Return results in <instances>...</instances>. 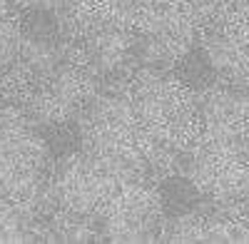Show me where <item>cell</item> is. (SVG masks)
I'll use <instances>...</instances> for the list:
<instances>
[{
  "label": "cell",
  "mask_w": 249,
  "mask_h": 244,
  "mask_svg": "<svg viewBox=\"0 0 249 244\" xmlns=\"http://www.w3.org/2000/svg\"><path fill=\"white\" fill-rule=\"evenodd\" d=\"M10 5V0H0V72H5L15 63L20 37H23V30H20Z\"/></svg>",
  "instance_id": "obj_12"
},
{
  "label": "cell",
  "mask_w": 249,
  "mask_h": 244,
  "mask_svg": "<svg viewBox=\"0 0 249 244\" xmlns=\"http://www.w3.org/2000/svg\"><path fill=\"white\" fill-rule=\"evenodd\" d=\"M77 135L82 150L135 174H140L160 150L124 90L97 92L77 115Z\"/></svg>",
  "instance_id": "obj_3"
},
{
  "label": "cell",
  "mask_w": 249,
  "mask_h": 244,
  "mask_svg": "<svg viewBox=\"0 0 249 244\" xmlns=\"http://www.w3.org/2000/svg\"><path fill=\"white\" fill-rule=\"evenodd\" d=\"M249 135L204 127L190 147L187 179L210 202L219 205L230 217H242L249 209Z\"/></svg>",
  "instance_id": "obj_4"
},
{
  "label": "cell",
  "mask_w": 249,
  "mask_h": 244,
  "mask_svg": "<svg viewBox=\"0 0 249 244\" xmlns=\"http://www.w3.org/2000/svg\"><path fill=\"white\" fill-rule=\"evenodd\" d=\"M202 57L224 85L249 90V5L239 0H210L199 33Z\"/></svg>",
  "instance_id": "obj_6"
},
{
  "label": "cell",
  "mask_w": 249,
  "mask_h": 244,
  "mask_svg": "<svg viewBox=\"0 0 249 244\" xmlns=\"http://www.w3.org/2000/svg\"><path fill=\"white\" fill-rule=\"evenodd\" d=\"M50 142L25 107L0 105V192L35 214L50 199Z\"/></svg>",
  "instance_id": "obj_1"
},
{
  "label": "cell",
  "mask_w": 249,
  "mask_h": 244,
  "mask_svg": "<svg viewBox=\"0 0 249 244\" xmlns=\"http://www.w3.org/2000/svg\"><path fill=\"white\" fill-rule=\"evenodd\" d=\"M130 179H140V174L80 147L55 159L50 174V202L57 209L100 219Z\"/></svg>",
  "instance_id": "obj_5"
},
{
  "label": "cell",
  "mask_w": 249,
  "mask_h": 244,
  "mask_svg": "<svg viewBox=\"0 0 249 244\" xmlns=\"http://www.w3.org/2000/svg\"><path fill=\"white\" fill-rule=\"evenodd\" d=\"M142 125L164 150H190L199 139L204 122L197 90L170 70H137L124 85Z\"/></svg>",
  "instance_id": "obj_2"
},
{
  "label": "cell",
  "mask_w": 249,
  "mask_h": 244,
  "mask_svg": "<svg viewBox=\"0 0 249 244\" xmlns=\"http://www.w3.org/2000/svg\"><path fill=\"white\" fill-rule=\"evenodd\" d=\"M95 95L97 75L82 60L70 55L57 70L37 80L20 107H25V112L37 125L60 127L77 117Z\"/></svg>",
  "instance_id": "obj_7"
},
{
  "label": "cell",
  "mask_w": 249,
  "mask_h": 244,
  "mask_svg": "<svg viewBox=\"0 0 249 244\" xmlns=\"http://www.w3.org/2000/svg\"><path fill=\"white\" fill-rule=\"evenodd\" d=\"M35 237H40V232L35 229L33 214L0 192V242H35Z\"/></svg>",
  "instance_id": "obj_11"
},
{
  "label": "cell",
  "mask_w": 249,
  "mask_h": 244,
  "mask_svg": "<svg viewBox=\"0 0 249 244\" xmlns=\"http://www.w3.org/2000/svg\"><path fill=\"white\" fill-rule=\"evenodd\" d=\"M102 237L117 244L157 242L164 227L162 194L144 185L142 179H130L115 194L105 214L100 217Z\"/></svg>",
  "instance_id": "obj_8"
},
{
  "label": "cell",
  "mask_w": 249,
  "mask_h": 244,
  "mask_svg": "<svg viewBox=\"0 0 249 244\" xmlns=\"http://www.w3.org/2000/svg\"><path fill=\"white\" fill-rule=\"evenodd\" d=\"M142 0H53L62 37L82 40L102 28H130Z\"/></svg>",
  "instance_id": "obj_9"
},
{
  "label": "cell",
  "mask_w": 249,
  "mask_h": 244,
  "mask_svg": "<svg viewBox=\"0 0 249 244\" xmlns=\"http://www.w3.org/2000/svg\"><path fill=\"white\" fill-rule=\"evenodd\" d=\"M199 115L204 127L227 130L237 135H249V90L217 83L207 85L202 97L197 95Z\"/></svg>",
  "instance_id": "obj_10"
}]
</instances>
